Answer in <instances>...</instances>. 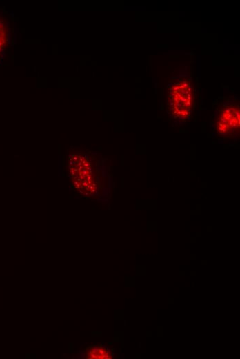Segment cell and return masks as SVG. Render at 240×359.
<instances>
[{
  "instance_id": "obj_1",
  "label": "cell",
  "mask_w": 240,
  "mask_h": 359,
  "mask_svg": "<svg viewBox=\"0 0 240 359\" xmlns=\"http://www.w3.org/2000/svg\"><path fill=\"white\" fill-rule=\"evenodd\" d=\"M193 101V88L189 81H179L170 88L168 95V109L174 117L184 118L188 116L192 107Z\"/></svg>"
},
{
  "instance_id": "obj_2",
  "label": "cell",
  "mask_w": 240,
  "mask_h": 359,
  "mask_svg": "<svg viewBox=\"0 0 240 359\" xmlns=\"http://www.w3.org/2000/svg\"><path fill=\"white\" fill-rule=\"evenodd\" d=\"M240 112L239 106L228 105L219 113L215 122L216 131L224 137L235 135L239 130Z\"/></svg>"
},
{
  "instance_id": "obj_3",
  "label": "cell",
  "mask_w": 240,
  "mask_h": 359,
  "mask_svg": "<svg viewBox=\"0 0 240 359\" xmlns=\"http://www.w3.org/2000/svg\"><path fill=\"white\" fill-rule=\"evenodd\" d=\"M86 358L91 359H108L112 358V355L105 347L94 346L87 351Z\"/></svg>"
}]
</instances>
